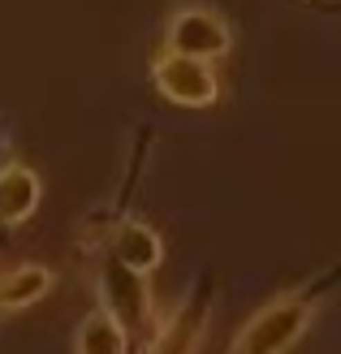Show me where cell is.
Instances as JSON below:
<instances>
[{
	"label": "cell",
	"mask_w": 341,
	"mask_h": 354,
	"mask_svg": "<svg viewBox=\"0 0 341 354\" xmlns=\"http://www.w3.org/2000/svg\"><path fill=\"white\" fill-rule=\"evenodd\" d=\"M104 251H113L125 268H134L142 277H151L160 263H165V238L156 234V225L151 221H142V216H130L125 225H117V234L109 238V246Z\"/></svg>",
	"instance_id": "obj_7"
},
{
	"label": "cell",
	"mask_w": 341,
	"mask_h": 354,
	"mask_svg": "<svg viewBox=\"0 0 341 354\" xmlns=\"http://www.w3.org/2000/svg\"><path fill=\"white\" fill-rule=\"evenodd\" d=\"M208 320H212V294H208V286H199V290H190L165 320H156L151 342L138 354H194L203 342V333H208Z\"/></svg>",
	"instance_id": "obj_5"
},
{
	"label": "cell",
	"mask_w": 341,
	"mask_h": 354,
	"mask_svg": "<svg viewBox=\"0 0 341 354\" xmlns=\"http://www.w3.org/2000/svg\"><path fill=\"white\" fill-rule=\"evenodd\" d=\"M44 203V177L26 160H9L0 173V238L22 229Z\"/></svg>",
	"instance_id": "obj_6"
},
{
	"label": "cell",
	"mask_w": 341,
	"mask_h": 354,
	"mask_svg": "<svg viewBox=\"0 0 341 354\" xmlns=\"http://www.w3.org/2000/svg\"><path fill=\"white\" fill-rule=\"evenodd\" d=\"M165 52H177V57H194V61H212L216 65L221 57H229L233 48V26L225 22L221 9L212 5H199V0H190V5H177L165 22Z\"/></svg>",
	"instance_id": "obj_3"
},
{
	"label": "cell",
	"mask_w": 341,
	"mask_h": 354,
	"mask_svg": "<svg viewBox=\"0 0 341 354\" xmlns=\"http://www.w3.org/2000/svg\"><path fill=\"white\" fill-rule=\"evenodd\" d=\"M130 350H134V337L117 315H109L104 307L82 315V324L74 333V354H130Z\"/></svg>",
	"instance_id": "obj_9"
},
{
	"label": "cell",
	"mask_w": 341,
	"mask_h": 354,
	"mask_svg": "<svg viewBox=\"0 0 341 354\" xmlns=\"http://www.w3.org/2000/svg\"><path fill=\"white\" fill-rule=\"evenodd\" d=\"M151 86L169 104L177 109H212V104L221 100V74L212 61H194V57H177V52H165L160 48L151 65Z\"/></svg>",
	"instance_id": "obj_4"
},
{
	"label": "cell",
	"mask_w": 341,
	"mask_h": 354,
	"mask_svg": "<svg viewBox=\"0 0 341 354\" xmlns=\"http://www.w3.org/2000/svg\"><path fill=\"white\" fill-rule=\"evenodd\" d=\"M337 286H341V259L333 263V268H324L320 277H307L302 286L268 298V303L233 333V342L225 346V354H290L302 337H307V328L315 324L324 298Z\"/></svg>",
	"instance_id": "obj_1"
},
{
	"label": "cell",
	"mask_w": 341,
	"mask_h": 354,
	"mask_svg": "<svg viewBox=\"0 0 341 354\" xmlns=\"http://www.w3.org/2000/svg\"><path fill=\"white\" fill-rule=\"evenodd\" d=\"M9 160H13V156H9V126H5V117H0V173H5Z\"/></svg>",
	"instance_id": "obj_10"
},
{
	"label": "cell",
	"mask_w": 341,
	"mask_h": 354,
	"mask_svg": "<svg viewBox=\"0 0 341 354\" xmlns=\"http://www.w3.org/2000/svg\"><path fill=\"white\" fill-rule=\"evenodd\" d=\"M95 294H100V307L130 328L138 350L151 342L156 315H151V290H147V277L142 272L125 268L113 251H100L95 255Z\"/></svg>",
	"instance_id": "obj_2"
},
{
	"label": "cell",
	"mask_w": 341,
	"mask_h": 354,
	"mask_svg": "<svg viewBox=\"0 0 341 354\" xmlns=\"http://www.w3.org/2000/svg\"><path fill=\"white\" fill-rule=\"evenodd\" d=\"M57 286V272L48 263H13V268L0 272V315L26 311L35 303H44Z\"/></svg>",
	"instance_id": "obj_8"
}]
</instances>
